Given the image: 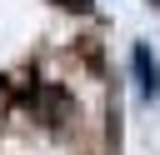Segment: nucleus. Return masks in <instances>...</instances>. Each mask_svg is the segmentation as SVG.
<instances>
[{"label":"nucleus","instance_id":"nucleus-3","mask_svg":"<svg viewBox=\"0 0 160 155\" xmlns=\"http://www.w3.org/2000/svg\"><path fill=\"white\" fill-rule=\"evenodd\" d=\"M150 5H160V0H150Z\"/></svg>","mask_w":160,"mask_h":155},{"label":"nucleus","instance_id":"nucleus-2","mask_svg":"<svg viewBox=\"0 0 160 155\" xmlns=\"http://www.w3.org/2000/svg\"><path fill=\"white\" fill-rule=\"evenodd\" d=\"M65 10H90V0H60Z\"/></svg>","mask_w":160,"mask_h":155},{"label":"nucleus","instance_id":"nucleus-1","mask_svg":"<svg viewBox=\"0 0 160 155\" xmlns=\"http://www.w3.org/2000/svg\"><path fill=\"white\" fill-rule=\"evenodd\" d=\"M130 65H135V85H140V95H145V100H155V90H160V70H155L150 50H145V45H135Z\"/></svg>","mask_w":160,"mask_h":155}]
</instances>
